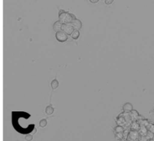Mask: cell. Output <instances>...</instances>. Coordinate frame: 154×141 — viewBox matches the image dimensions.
I'll use <instances>...</instances> for the list:
<instances>
[{"label":"cell","instance_id":"1","mask_svg":"<svg viewBox=\"0 0 154 141\" xmlns=\"http://www.w3.org/2000/svg\"><path fill=\"white\" fill-rule=\"evenodd\" d=\"M76 17L73 14L70 13L64 10L60 9L58 12V19L63 24H71Z\"/></svg>","mask_w":154,"mask_h":141},{"label":"cell","instance_id":"2","mask_svg":"<svg viewBox=\"0 0 154 141\" xmlns=\"http://www.w3.org/2000/svg\"><path fill=\"white\" fill-rule=\"evenodd\" d=\"M55 37L57 41L60 43L66 42L68 39V35L63 31H59L56 32Z\"/></svg>","mask_w":154,"mask_h":141},{"label":"cell","instance_id":"3","mask_svg":"<svg viewBox=\"0 0 154 141\" xmlns=\"http://www.w3.org/2000/svg\"><path fill=\"white\" fill-rule=\"evenodd\" d=\"M74 30H75V28L72 26L71 24H63V25H62L61 31L65 32L67 35H71Z\"/></svg>","mask_w":154,"mask_h":141},{"label":"cell","instance_id":"4","mask_svg":"<svg viewBox=\"0 0 154 141\" xmlns=\"http://www.w3.org/2000/svg\"><path fill=\"white\" fill-rule=\"evenodd\" d=\"M140 136L139 134L138 131L131 130L130 131V132H129L128 139L131 140H137L140 139Z\"/></svg>","mask_w":154,"mask_h":141},{"label":"cell","instance_id":"5","mask_svg":"<svg viewBox=\"0 0 154 141\" xmlns=\"http://www.w3.org/2000/svg\"><path fill=\"white\" fill-rule=\"evenodd\" d=\"M71 25L73 26L75 30H78V31L81 30L82 28V21L77 18L73 19V21L71 22Z\"/></svg>","mask_w":154,"mask_h":141},{"label":"cell","instance_id":"6","mask_svg":"<svg viewBox=\"0 0 154 141\" xmlns=\"http://www.w3.org/2000/svg\"><path fill=\"white\" fill-rule=\"evenodd\" d=\"M140 123H138V120H134V121L131 122L130 124V129L131 130H135V131H138L140 130Z\"/></svg>","mask_w":154,"mask_h":141},{"label":"cell","instance_id":"7","mask_svg":"<svg viewBox=\"0 0 154 141\" xmlns=\"http://www.w3.org/2000/svg\"><path fill=\"white\" fill-rule=\"evenodd\" d=\"M116 123H117L118 125L123 126L126 125V121L125 118L122 116V114H120L119 116L116 118Z\"/></svg>","mask_w":154,"mask_h":141},{"label":"cell","instance_id":"8","mask_svg":"<svg viewBox=\"0 0 154 141\" xmlns=\"http://www.w3.org/2000/svg\"><path fill=\"white\" fill-rule=\"evenodd\" d=\"M62 25H63V23L58 20V21H56L55 23L53 24V29L54 31H61V28H62Z\"/></svg>","mask_w":154,"mask_h":141},{"label":"cell","instance_id":"9","mask_svg":"<svg viewBox=\"0 0 154 141\" xmlns=\"http://www.w3.org/2000/svg\"><path fill=\"white\" fill-rule=\"evenodd\" d=\"M130 116H131V120H132V121H134V120H137L138 119V117L140 116L138 114V112H137V111L136 110H131L130 112Z\"/></svg>","mask_w":154,"mask_h":141},{"label":"cell","instance_id":"10","mask_svg":"<svg viewBox=\"0 0 154 141\" xmlns=\"http://www.w3.org/2000/svg\"><path fill=\"white\" fill-rule=\"evenodd\" d=\"M54 110H54V107L52 106V105L50 103V104H49L48 106H47L46 108H45V113H46V114L48 115V116L52 115V114H54Z\"/></svg>","mask_w":154,"mask_h":141},{"label":"cell","instance_id":"11","mask_svg":"<svg viewBox=\"0 0 154 141\" xmlns=\"http://www.w3.org/2000/svg\"><path fill=\"white\" fill-rule=\"evenodd\" d=\"M124 112H130L133 110V105L130 103H126L123 106Z\"/></svg>","mask_w":154,"mask_h":141},{"label":"cell","instance_id":"12","mask_svg":"<svg viewBox=\"0 0 154 141\" xmlns=\"http://www.w3.org/2000/svg\"><path fill=\"white\" fill-rule=\"evenodd\" d=\"M58 87H59V82H58V80H57L56 79H54L53 80H52V81L51 82V89L53 90H55Z\"/></svg>","mask_w":154,"mask_h":141},{"label":"cell","instance_id":"13","mask_svg":"<svg viewBox=\"0 0 154 141\" xmlns=\"http://www.w3.org/2000/svg\"><path fill=\"white\" fill-rule=\"evenodd\" d=\"M79 31L78 30H74L73 33L71 34V38L74 40H78L79 37Z\"/></svg>","mask_w":154,"mask_h":141},{"label":"cell","instance_id":"14","mask_svg":"<svg viewBox=\"0 0 154 141\" xmlns=\"http://www.w3.org/2000/svg\"><path fill=\"white\" fill-rule=\"evenodd\" d=\"M47 125H48V120H47L46 118H43V119H41V120H40L39 123H38L39 127H41L42 128L45 127Z\"/></svg>","mask_w":154,"mask_h":141},{"label":"cell","instance_id":"15","mask_svg":"<svg viewBox=\"0 0 154 141\" xmlns=\"http://www.w3.org/2000/svg\"><path fill=\"white\" fill-rule=\"evenodd\" d=\"M146 127L149 132L154 133V123H149Z\"/></svg>","mask_w":154,"mask_h":141},{"label":"cell","instance_id":"16","mask_svg":"<svg viewBox=\"0 0 154 141\" xmlns=\"http://www.w3.org/2000/svg\"><path fill=\"white\" fill-rule=\"evenodd\" d=\"M123 131H124V128L123 127V126L118 125L117 127H115V133L123 132Z\"/></svg>","mask_w":154,"mask_h":141},{"label":"cell","instance_id":"17","mask_svg":"<svg viewBox=\"0 0 154 141\" xmlns=\"http://www.w3.org/2000/svg\"><path fill=\"white\" fill-rule=\"evenodd\" d=\"M116 137L119 140H123V132H118L115 133Z\"/></svg>","mask_w":154,"mask_h":141},{"label":"cell","instance_id":"18","mask_svg":"<svg viewBox=\"0 0 154 141\" xmlns=\"http://www.w3.org/2000/svg\"><path fill=\"white\" fill-rule=\"evenodd\" d=\"M25 140L26 141H31L33 140V136L29 134V133H28V134L25 136Z\"/></svg>","mask_w":154,"mask_h":141},{"label":"cell","instance_id":"19","mask_svg":"<svg viewBox=\"0 0 154 141\" xmlns=\"http://www.w3.org/2000/svg\"><path fill=\"white\" fill-rule=\"evenodd\" d=\"M115 0H104V2L106 5H110L113 3V2Z\"/></svg>","mask_w":154,"mask_h":141},{"label":"cell","instance_id":"20","mask_svg":"<svg viewBox=\"0 0 154 141\" xmlns=\"http://www.w3.org/2000/svg\"><path fill=\"white\" fill-rule=\"evenodd\" d=\"M99 1V0H89V2H90L92 4H97V3H98Z\"/></svg>","mask_w":154,"mask_h":141},{"label":"cell","instance_id":"21","mask_svg":"<svg viewBox=\"0 0 154 141\" xmlns=\"http://www.w3.org/2000/svg\"><path fill=\"white\" fill-rule=\"evenodd\" d=\"M153 112H154V110H153Z\"/></svg>","mask_w":154,"mask_h":141}]
</instances>
